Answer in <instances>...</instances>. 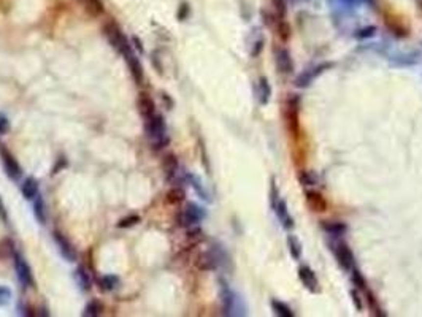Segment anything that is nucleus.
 Here are the masks:
<instances>
[{
  "instance_id": "1",
  "label": "nucleus",
  "mask_w": 422,
  "mask_h": 317,
  "mask_svg": "<svg viewBox=\"0 0 422 317\" xmlns=\"http://www.w3.org/2000/svg\"><path fill=\"white\" fill-rule=\"evenodd\" d=\"M146 133L154 141V149H162L170 141V138L167 137V127L164 122V118L159 116V114H154V116L148 118V121H146Z\"/></svg>"
},
{
  "instance_id": "2",
  "label": "nucleus",
  "mask_w": 422,
  "mask_h": 317,
  "mask_svg": "<svg viewBox=\"0 0 422 317\" xmlns=\"http://www.w3.org/2000/svg\"><path fill=\"white\" fill-rule=\"evenodd\" d=\"M103 32H105L106 38H108L110 45H111L113 48H115L119 54H123L124 57H127L129 54H132V48H130L129 40H127V37L124 35L123 30H121L116 24H113V23L106 24L105 29H103Z\"/></svg>"
},
{
  "instance_id": "3",
  "label": "nucleus",
  "mask_w": 422,
  "mask_h": 317,
  "mask_svg": "<svg viewBox=\"0 0 422 317\" xmlns=\"http://www.w3.org/2000/svg\"><path fill=\"white\" fill-rule=\"evenodd\" d=\"M332 252L337 259L340 268H343L345 271H352L356 268V262H354V254L349 249V246L343 241H333L332 243Z\"/></svg>"
},
{
  "instance_id": "4",
  "label": "nucleus",
  "mask_w": 422,
  "mask_h": 317,
  "mask_svg": "<svg viewBox=\"0 0 422 317\" xmlns=\"http://www.w3.org/2000/svg\"><path fill=\"white\" fill-rule=\"evenodd\" d=\"M270 197H272V206H273L274 213H276V216L279 218V220H281V224H283V227H284V228H287V230H291V228H294V219H292V216L289 214V211H287V205H286V201L278 195V189L274 187V186L272 187V194H270Z\"/></svg>"
},
{
  "instance_id": "5",
  "label": "nucleus",
  "mask_w": 422,
  "mask_h": 317,
  "mask_svg": "<svg viewBox=\"0 0 422 317\" xmlns=\"http://www.w3.org/2000/svg\"><path fill=\"white\" fill-rule=\"evenodd\" d=\"M202 218H203V211L200 210L197 205L189 203V205H186L184 210L179 213V216H178V224H179L181 227L189 228V227L197 225L199 222L202 220Z\"/></svg>"
},
{
  "instance_id": "6",
  "label": "nucleus",
  "mask_w": 422,
  "mask_h": 317,
  "mask_svg": "<svg viewBox=\"0 0 422 317\" xmlns=\"http://www.w3.org/2000/svg\"><path fill=\"white\" fill-rule=\"evenodd\" d=\"M15 259V268H16V274H18V279L21 282L23 287H33V274H32V269L29 267V264L25 262L19 254L13 255Z\"/></svg>"
},
{
  "instance_id": "7",
  "label": "nucleus",
  "mask_w": 422,
  "mask_h": 317,
  "mask_svg": "<svg viewBox=\"0 0 422 317\" xmlns=\"http://www.w3.org/2000/svg\"><path fill=\"white\" fill-rule=\"evenodd\" d=\"M0 157H2V164H3V168L6 174L11 178V179H19L21 178V167H19V164L16 162V159L11 156V154L5 149V147H0Z\"/></svg>"
},
{
  "instance_id": "8",
  "label": "nucleus",
  "mask_w": 422,
  "mask_h": 317,
  "mask_svg": "<svg viewBox=\"0 0 422 317\" xmlns=\"http://www.w3.org/2000/svg\"><path fill=\"white\" fill-rule=\"evenodd\" d=\"M298 278L301 281V284H303L310 292L318 293L321 291L319 281H318L316 274H314V271L310 267H306V265L298 267Z\"/></svg>"
},
{
  "instance_id": "9",
  "label": "nucleus",
  "mask_w": 422,
  "mask_h": 317,
  "mask_svg": "<svg viewBox=\"0 0 422 317\" xmlns=\"http://www.w3.org/2000/svg\"><path fill=\"white\" fill-rule=\"evenodd\" d=\"M274 60H276V69L283 75H291L294 72V62L291 57V52L286 48H278L274 51Z\"/></svg>"
},
{
  "instance_id": "10",
  "label": "nucleus",
  "mask_w": 422,
  "mask_h": 317,
  "mask_svg": "<svg viewBox=\"0 0 422 317\" xmlns=\"http://www.w3.org/2000/svg\"><path fill=\"white\" fill-rule=\"evenodd\" d=\"M54 241H56V244H57V247H59L60 254H62V257H64L67 262H75L76 252H75V247H73L72 243L67 240L62 233H59V232H54Z\"/></svg>"
},
{
  "instance_id": "11",
  "label": "nucleus",
  "mask_w": 422,
  "mask_h": 317,
  "mask_svg": "<svg viewBox=\"0 0 422 317\" xmlns=\"http://www.w3.org/2000/svg\"><path fill=\"white\" fill-rule=\"evenodd\" d=\"M329 67H332V64H323V65H319V67H316V69H313V70H306V72L301 73V75L297 76V79L294 81V84H296L297 87H300V89H305V87H308L311 84V81L316 78L319 73H323L325 69H329Z\"/></svg>"
},
{
  "instance_id": "12",
  "label": "nucleus",
  "mask_w": 422,
  "mask_h": 317,
  "mask_svg": "<svg viewBox=\"0 0 422 317\" xmlns=\"http://www.w3.org/2000/svg\"><path fill=\"white\" fill-rule=\"evenodd\" d=\"M138 110L142 113L143 118H151L156 114V105H154V100L151 97H148L146 94H142L138 97Z\"/></svg>"
},
{
  "instance_id": "13",
  "label": "nucleus",
  "mask_w": 422,
  "mask_h": 317,
  "mask_svg": "<svg viewBox=\"0 0 422 317\" xmlns=\"http://www.w3.org/2000/svg\"><path fill=\"white\" fill-rule=\"evenodd\" d=\"M162 167H164V170L167 173V178L172 179V181L176 179L178 168H179L176 156H173V154H167V156L164 157V160H162Z\"/></svg>"
},
{
  "instance_id": "14",
  "label": "nucleus",
  "mask_w": 422,
  "mask_h": 317,
  "mask_svg": "<svg viewBox=\"0 0 422 317\" xmlns=\"http://www.w3.org/2000/svg\"><path fill=\"white\" fill-rule=\"evenodd\" d=\"M270 97H272V87L269 84L267 78H260L259 83H257V98L260 105H267L270 102Z\"/></svg>"
},
{
  "instance_id": "15",
  "label": "nucleus",
  "mask_w": 422,
  "mask_h": 317,
  "mask_svg": "<svg viewBox=\"0 0 422 317\" xmlns=\"http://www.w3.org/2000/svg\"><path fill=\"white\" fill-rule=\"evenodd\" d=\"M127 59V64H129V69H130V72H132V76H133V79L137 81V83L140 84L143 81V67H142V64H140V60L133 56V52L132 54H129V56L125 57Z\"/></svg>"
},
{
  "instance_id": "16",
  "label": "nucleus",
  "mask_w": 422,
  "mask_h": 317,
  "mask_svg": "<svg viewBox=\"0 0 422 317\" xmlns=\"http://www.w3.org/2000/svg\"><path fill=\"white\" fill-rule=\"evenodd\" d=\"M323 228L327 235H330V237H335V238L343 237L348 230V227L343 222H323Z\"/></svg>"
},
{
  "instance_id": "17",
  "label": "nucleus",
  "mask_w": 422,
  "mask_h": 317,
  "mask_svg": "<svg viewBox=\"0 0 422 317\" xmlns=\"http://www.w3.org/2000/svg\"><path fill=\"white\" fill-rule=\"evenodd\" d=\"M21 192L27 200H35L38 195V183L33 178H25L21 186Z\"/></svg>"
},
{
  "instance_id": "18",
  "label": "nucleus",
  "mask_w": 422,
  "mask_h": 317,
  "mask_svg": "<svg viewBox=\"0 0 422 317\" xmlns=\"http://www.w3.org/2000/svg\"><path fill=\"white\" fill-rule=\"evenodd\" d=\"M306 201L314 211H325V201L323 198V195H319L316 192H306Z\"/></svg>"
},
{
  "instance_id": "19",
  "label": "nucleus",
  "mask_w": 422,
  "mask_h": 317,
  "mask_svg": "<svg viewBox=\"0 0 422 317\" xmlns=\"http://www.w3.org/2000/svg\"><path fill=\"white\" fill-rule=\"evenodd\" d=\"M216 265H218V259L213 252L202 254L199 257V262H197V267L200 269H213V268H216Z\"/></svg>"
},
{
  "instance_id": "20",
  "label": "nucleus",
  "mask_w": 422,
  "mask_h": 317,
  "mask_svg": "<svg viewBox=\"0 0 422 317\" xmlns=\"http://www.w3.org/2000/svg\"><path fill=\"white\" fill-rule=\"evenodd\" d=\"M270 306H272V309H273V313L276 314V316H279V317H294V316H296V313H294L287 305H284L283 301L272 300V301H270Z\"/></svg>"
},
{
  "instance_id": "21",
  "label": "nucleus",
  "mask_w": 422,
  "mask_h": 317,
  "mask_svg": "<svg viewBox=\"0 0 422 317\" xmlns=\"http://www.w3.org/2000/svg\"><path fill=\"white\" fill-rule=\"evenodd\" d=\"M167 203L170 205H178L181 201H184L186 198V192L181 187H172L169 192H167Z\"/></svg>"
},
{
  "instance_id": "22",
  "label": "nucleus",
  "mask_w": 422,
  "mask_h": 317,
  "mask_svg": "<svg viewBox=\"0 0 422 317\" xmlns=\"http://www.w3.org/2000/svg\"><path fill=\"white\" fill-rule=\"evenodd\" d=\"M33 214H35L37 220L40 224H45L46 222V208H45V201L43 198L37 195L35 197V203H33Z\"/></svg>"
},
{
  "instance_id": "23",
  "label": "nucleus",
  "mask_w": 422,
  "mask_h": 317,
  "mask_svg": "<svg viewBox=\"0 0 422 317\" xmlns=\"http://www.w3.org/2000/svg\"><path fill=\"white\" fill-rule=\"evenodd\" d=\"M79 2L84 5V8L88 10L92 16H99V15H102V13H103L102 0H79Z\"/></svg>"
},
{
  "instance_id": "24",
  "label": "nucleus",
  "mask_w": 422,
  "mask_h": 317,
  "mask_svg": "<svg viewBox=\"0 0 422 317\" xmlns=\"http://www.w3.org/2000/svg\"><path fill=\"white\" fill-rule=\"evenodd\" d=\"M287 247H289V252L296 260H298L301 257V244L294 235H289V237H287Z\"/></svg>"
},
{
  "instance_id": "25",
  "label": "nucleus",
  "mask_w": 422,
  "mask_h": 317,
  "mask_svg": "<svg viewBox=\"0 0 422 317\" xmlns=\"http://www.w3.org/2000/svg\"><path fill=\"white\" fill-rule=\"evenodd\" d=\"M99 284L102 286L103 291H113V289H116V287H118L119 279H118V276L106 274V276H102V278L99 279Z\"/></svg>"
},
{
  "instance_id": "26",
  "label": "nucleus",
  "mask_w": 422,
  "mask_h": 317,
  "mask_svg": "<svg viewBox=\"0 0 422 317\" xmlns=\"http://www.w3.org/2000/svg\"><path fill=\"white\" fill-rule=\"evenodd\" d=\"M298 181L303 187H313L318 186V176L313 171H303L298 174Z\"/></svg>"
},
{
  "instance_id": "27",
  "label": "nucleus",
  "mask_w": 422,
  "mask_h": 317,
  "mask_svg": "<svg viewBox=\"0 0 422 317\" xmlns=\"http://www.w3.org/2000/svg\"><path fill=\"white\" fill-rule=\"evenodd\" d=\"M351 279H352V284L356 286L357 291H362V292H367V291H368V287H367V281L364 279V276H362V273L359 271V269H356V268L352 269V276H351Z\"/></svg>"
},
{
  "instance_id": "28",
  "label": "nucleus",
  "mask_w": 422,
  "mask_h": 317,
  "mask_svg": "<svg viewBox=\"0 0 422 317\" xmlns=\"http://www.w3.org/2000/svg\"><path fill=\"white\" fill-rule=\"evenodd\" d=\"M100 313H102V305H100L97 300H92V301L88 303V305H86L83 316H86V317H97Z\"/></svg>"
},
{
  "instance_id": "29",
  "label": "nucleus",
  "mask_w": 422,
  "mask_h": 317,
  "mask_svg": "<svg viewBox=\"0 0 422 317\" xmlns=\"http://www.w3.org/2000/svg\"><path fill=\"white\" fill-rule=\"evenodd\" d=\"M75 276H76V279L79 282V286H81L84 291H89V289H91V278L88 276V273L84 271V268H78L75 271Z\"/></svg>"
},
{
  "instance_id": "30",
  "label": "nucleus",
  "mask_w": 422,
  "mask_h": 317,
  "mask_svg": "<svg viewBox=\"0 0 422 317\" xmlns=\"http://www.w3.org/2000/svg\"><path fill=\"white\" fill-rule=\"evenodd\" d=\"M278 35L283 42H287L291 37V27L284 19H278Z\"/></svg>"
},
{
  "instance_id": "31",
  "label": "nucleus",
  "mask_w": 422,
  "mask_h": 317,
  "mask_svg": "<svg viewBox=\"0 0 422 317\" xmlns=\"http://www.w3.org/2000/svg\"><path fill=\"white\" fill-rule=\"evenodd\" d=\"M138 222H140L138 216H137V214H130V216H127V218L121 219V220L118 222V227H119V228H129V227L137 225Z\"/></svg>"
},
{
  "instance_id": "32",
  "label": "nucleus",
  "mask_w": 422,
  "mask_h": 317,
  "mask_svg": "<svg viewBox=\"0 0 422 317\" xmlns=\"http://www.w3.org/2000/svg\"><path fill=\"white\" fill-rule=\"evenodd\" d=\"M273 6H274V13H276L278 19H284L286 11H287L286 0H273Z\"/></svg>"
},
{
  "instance_id": "33",
  "label": "nucleus",
  "mask_w": 422,
  "mask_h": 317,
  "mask_svg": "<svg viewBox=\"0 0 422 317\" xmlns=\"http://www.w3.org/2000/svg\"><path fill=\"white\" fill-rule=\"evenodd\" d=\"M13 254V241L11 240H2L0 241V257H10Z\"/></svg>"
},
{
  "instance_id": "34",
  "label": "nucleus",
  "mask_w": 422,
  "mask_h": 317,
  "mask_svg": "<svg viewBox=\"0 0 422 317\" xmlns=\"http://www.w3.org/2000/svg\"><path fill=\"white\" fill-rule=\"evenodd\" d=\"M10 298H11V291H10V289L0 286V306L8 305Z\"/></svg>"
},
{
  "instance_id": "35",
  "label": "nucleus",
  "mask_w": 422,
  "mask_h": 317,
  "mask_svg": "<svg viewBox=\"0 0 422 317\" xmlns=\"http://www.w3.org/2000/svg\"><path fill=\"white\" fill-rule=\"evenodd\" d=\"M374 33H376V27L374 25H370V27H365V29H362V30H359L357 32V38H360V40H364V38H370V37H373Z\"/></svg>"
},
{
  "instance_id": "36",
  "label": "nucleus",
  "mask_w": 422,
  "mask_h": 317,
  "mask_svg": "<svg viewBox=\"0 0 422 317\" xmlns=\"http://www.w3.org/2000/svg\"><path fill=\"white\" fill-rule=\"evenodd\" d=\"M189 16V5L187 3H183L179 6V11H178V19L179 21H184V19Z\"/></svg>"
},
{
  "instance_id": "37",
  "label": "nucleus",
  "mask_w": 422,
  "mask_h": 317,
  "mask_svg": "<svg viewBox=\"0 0 422 317\" xmlns=\"http://www.w3.org/2000/svg\"><path fill=\"white\" fill-rule=\"evenodd\" d=\"M8 127H10L8 119H6L3 114H0V133H6V132H8Z\"/></svg>"
},
{
  "instance_id": "38",
  "label": "nucleus",
  "mask_w": 422,
  "mask_h": 317,
  "mask_svg": "<svg viewBox=\"0 0 422 317\" xmlns=\"http://www.w3.org/2000/svg\"><path fill=\"white\" fill-rule=\"evenodd\" d=\"M351 295L354 296V305H356V308L362 309V301H360V296H359V291H352Z\"/></svg>"
},
{
  "instance_id": "39",
  "label": "nucleus",
  "mask_w": 422,
  "mask_h": 317,
  "mask_svg": "<svg viewBox=\"0 0 422 317\" xmlns=\"http://www.w3.org/2000/svg\"><path fill=\"white\" fill-rule=\"evenodd\" d=\"M67 165V162H65V159L64 157H60L59 160H57V164H56V167L52 168V173H59V170L60 168H64Z\"/></svg>"
},
{
  "instance_id": "40",
  "label": "nucleus",
  "mask_w": 422,
  "mask_h": 317,
  "mask_svg": "<svg viewBox=\"0 0 422 317\" xmlns=\"http://www.w3.org/2000/svg\"><path fill=\"white\" fill-rule=\"evenodd\" d=\"M132 42L135 43V48H137L140 52H143V51H145V49H143V45H142V42H140V40H138L137 37H133V38H132Z\"/></svg>"
},
{
  "instance_id": "41",
  "label": "nucleus",
  "mask_w": 422,
  "mask_h": 317,
  "mask_svg": "<svg viewBox=\"0 0 422 317\" xmlns=\"http://www.w3.org/2000/svg\"><path fill=\"white\" fill-rule=\"evenodd\" d=\"M0 216H2L3 220H6V211H5V206L2 203V200H0Z\"/></svg>"
},
{
  "instance_id": "42",
  "label": "nucleus",
  "mask_w": 422,
  "mask_h": 317,
  "mask_svg": "<svg viewBox=\"0 0 422 317\" xmlns=\"http://www.w3.org/2000/svg\"><path fill=\"white\" fill-rule=\"evenodd\" d=\"M419 8H421V11H422V0H419Z\"/></svg>"
}]
</instances>
